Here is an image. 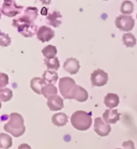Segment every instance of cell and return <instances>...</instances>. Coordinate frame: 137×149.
Listing matches in <instances>:
<instances>
[{"mask_svg":"<svg viewBox=\"0 0 137 149\" xmlns=\"http://www.w3.org/2000/svg\"><path fill=\"white\" fill-rule=\"evenodd\" d=\"M24 120L22 115L18 113H12L9 115V121L4 125L3 128L14 137H20L25 132Z\"/></svg>","mask_w":137,"mask_h":149,"instance_id":"1","label":"cell"},{"mask_svg":"<svg viewBox=\"0 0 137 149\" xmlns=\"http://www.w3.org/2000/svg\"><path fill=\"white\" fill-rule=\"evenodd\" d=\"M92 114L84 111H75L71 116V124L78 131H86L92 124Z\"/></svg>","mask_w":137,"mask_h":149,"instance_id":"2","label":"cell"},{"mask_svg":"<svg viewBox=\"0 0 137 149\" xmlns=\"http://www.w3.org/2000/svg\"><path fill=\"white\" fill-rule=\"evenodd\" d=\"M12 25L17 28L18 31L24 37H32L37 34V26L34 23H30L22 17L14 19Z\"/></svg>","mask_w":137,"mask_h":149,"instance_id":"3","label":"cell"},{"mask_svg":"<svg viewBox=\"0 0 137 149\" xmlns=\"http://www.w3.org/2000/svg\"><path fill=\"white\" fill-rule=\"evenodd\" d=\"M75 86V81L73 78L69 77H62L59 81L60 93L65 99H71V94Z\"/></svg>","mask_w":137,"mask_h":149,"instance_id":"4","label":"cell"},{"mask_svg":"<svg viewBox=\"0 0 137 149\" xmlns=\"http://www.w3.org/2000/svg\"><path fill=\"white\" fill-rule=\"evenodd\" d=\"M24 7L19 6L13 0H5L1 8V12L7 17H14L20 14Z\"/></svg>","mask_w":137,"mask_h":149,"instance_id":"5","label":"cell"},{"mask_svg":"<svg viewBox=\"0 0 137 149\" xmlns=\"http://www.w3.org/2000/svg\"><path fill=\"white\" fill-rule=\"evenodd\" d=\"M115 25L120 30L129 31L132 30L135 25V20L131 15H120L115 19Z\"/></svg>","mask_w":137,"mask_h":149,"instance_id":"6","label":"cell"},{"mask_svg":"<svg viewBox=\"0 0 137 149\" xmlns=\"http://www.w3.org/2000/svg\"><path fill=\"white\" fill-rule=\"evenodd\" d=\"M90 81L94 86H103L108 81V75L104 70H96L91 73Z\"/></svg>","mask_w":137,"mask_h":149,"instance_id":"7","label":"cell"},{"mask_svg":"<svg viewBox=\"0 0 137 149\" xmlns=\"http://www.w3.org/2000/svg\"><path fill=\"white\" fill-rule=\"evenodd\" d=\"M94 127V132L102 137L108 135L111 131L110 126L106 123L105 122H103V119L99 117L95 118Z\"/></svg>","mask_w":137,"mask_h":149,"instance_id":"8","label":"cell"},{"mask_svg":"<svg viewBox=\"0 0 137 149\" xmlns=\"http://www.w3.org/2000/svg\"><path fill=\"white\" fill-rule=\"evenodd\" d=\"M37 39L41 42H48L54 37L55 32L52 28L47 26H41L37 31Z\"/></svg>","mask_w":137,"mask_h":149,"instance_id":"9","label":"cell"},{"mask_svg":"<svg viewBox=\"0 0 137 149\" xmlns=\"http://www.w3.org/2000/svg\"><path fill=\"white\" fill-rule=\"evenodd\" d=\"M48 108L52 111H57L62 110L64 107V101L58 95H53L48 98L47 102Z\"/></svg>","mask_w":137,"mask_h":149,"instance_id":"10","label":"cell"},{"mask_svg":"<svg viewBox=\"0 0 137 149\" xmlns=\"http://www.w3.org/2000/svg\"><path fill=\"white\" fill-rule=\"evenodd\" d=\"M88 98V93L84 88L76 85L71 94V99H75L79 102H84Z\"/></svg>","mask_w":137,"mask_h":149,"instance_id":"11","label":"cell"},{"mask_svg":"<svg viewBox=\"0 0 137 149\" xmlns=\"http://www.w3.org/2000/svg\"><path fill=\"white\" fill-rule=\"evenodd\" d=\"M103 118L104 119V122L107 124H114L120 120V114L117 110L107 109L104 111Z\"/></svg>","mask_w":137,"mask_h":149,"instance_id":"12","label":"cell"},{"mask_svg":"<svg viewBox=\"0 0 137 149\" xmlns=\"http://www.w3.org/2000/svg\"><path fill=\"white\" fill-rule=\"evenodd\" d=\"M64 70L70 74H76L80 70L79 61L75 58H68L64 63Z\"/></svg>","mask_w":137,"mask_h":149,"instance_id":"13","label":"cell"},{"mask_svg":"<svg viewBox=\"0 0 137 149\" xmlns=\"http://www.w3.org/2000/svg\"><path fill=\"white\" fill-rule=\"evenodd\" d=\"M119 103H120V97L116 94L109 93L106 94V97L104 98V104L110 109L116 107Z\"/></svg>","mask_w":137,"mask_h":149,"instance_id":"14","label":"cell"},{"mask_svg":"<svg viewBox=\"0 0 137 149\" xmlns=\"http://www.w3.org/2000/svg\"><path fill=\"white\" fill-rule=\"evenodd\" d=\"M46 85H47L46 82L43 80V78H41V77H34L31 81V90L37 94H42V89Z\"/></svg>","mask_w":137,"mask_h":149,"instance_id":"15","label":"cell"},{"mask_svg":"<svg viewBox=\"0 0 137 149\" xmlns=\"http://www.w3.org/2000/svg\"><path fill=\"white\" fill-rule=\"evenodd\" d=\"M62 15L59 11H53L47 16L48 24L54 28H58L62 24Z\"/></svg>","mask_w":137,"mask_h":149,"instance_id":"16","label":"cell"},{"mask_svg":"<svg viewBox=\"0 0 137 149\" xmlns=\"http://www.w3.org/2000/svg\"><path fill=\"white\" fill-rule=\"evenodd\" d=\"M38 15V9L36 7H28L24 10V15L22 18L25 20L28 21L30 23H33L35 19L37 18Z\"/></svg>","mask_w":137,"mask_h":149,"instance_id":"17","label":"cell"},{"mask_svg":"<svg viewBox=\"0 0 137 149\" xmlns=\"http://www.w3.org/2000/svg\"><path fill=\"white\" fill-rule=\"evenodd\" d=\"M43 80L47 85H54L58 80V74L52 70H46L43 73Z\"/></svg>","mask_w":137,"mask_h":149,"instance_id":"18","label":"cell"},{"mask_svg":"<svg viewBox=\"0 0 137 149\" xmlns=\"http://www.w3.org/2000/svg\"><path fill=\"white\" fill-rule=\"evenodd\" d=\"M52 123L57 127H63L68 123V116L64 113H57L52 118Z\"/></svg>","mask_w":137,"mask_h":149,"instance_id":"19","label":"cell"},{"mask_svg":"<svg viewBox=\"0 0 137 149\" xmlns=\"http://www.w3.org/2000/svg\"><path fill=\"white\" fill-rule=\"evenodd\" d=\"M42 53L45 57V59H52L56 57L57 53V49L54 45H48L42 49Z\"/></svg>","mask_w":137,"mask_h":149,"instance_id":"20","label":"cell"},{"mask_svg":"<svg viewBox=\"0 0 137 149\" xmlns=\"http://www.w3.org/2000/svg\"><path fill=\"white\" fill-rule=\"evenodd\" d=\"M12 146V139L10 135L4 133L0 134V148L8 149Z\"/></svg>","mask_w":137,"mask_h":149,"instance_id":"21","label":"cell"},{"mask_svg":"<svg viewBox=\"0 0 137 149\" xmlns=\"http://www.w3.org/2000/svg\"><path fill=\"white\" fill-rule=\"evenodd\" d=\"M122 40H123V45L127 48H132L136 45V39L134 36L133 34H131V33L123 34Z\"/></svg>","mask_w":137,"mask_h":149,"instance_id":"22","label":"cell"},{"mask_svg":"<svg viewBox=\"0 0 137 149\" xmlns=\"http://www.w3.org/2000/svg\"><path fill=\"white\" fill-rule=\"evenodd\" d=\"M57 89L54 85H46L42 89V94L46 98H48L53 95H57Z\"/></svg>","mask_w":137,"mask_h":149,"instance_id":"23","label":"cell"},{"mask_svg":"<svg viewBox=\"0 0 137 149\" xmlns=\"http://www.w3.org/2000/svg\"><path fill=\"white\" fill-rule=\"evenodd\" d=\"M13 93L12 90L8 88L0 89V102H5L7 101H10L12 98Z\"/></svg>","mask_w":137,"mask_h":149,"instance_id":"24","label":"cell"},{"mask_svg":"<svg viewBox=\"0 0 137 149\" xmlns=\"http://www.w3.org/2000/svg\"><path fill=\"white\" fill-rule=\"evenodd\" d=\"M133 3L131 2H130V1H124L122 3V5H121V8H120V10L123 14V15L131 14L133 12Z\"/></svg>","mask_w":137,"mask_h":149,"instance_id":"25","label":"cell"},{"mask_svg":"<svg viewBox=\"0 0 137 149\" xmlns=\"http://www.w3.org/2000/svg\"><path fill=\"white\" fill-rule=\"evenodd\" d=\"M45 64L48 70H57L60 67V62L57 57H54L52 59H45Z\"/></svg>","mask_w":137,"mask_h":149,"instance_id":"26","label":"cell"},{"mask_svg":"<svg viewBox=\"0 0 137 149\" xmlns=\"http://www.w3.org/2000/svg\"><path fill=\"white\" fill-rule=\"evenodd\" d=\"M11 43V38L8 34L4 33L0 31V46L1 47H7Z\"/></svg>","mask_w":137,"mask_h":149,"instance_id":"27","label":"cell"},{"mask_svg":"<svg viewBox=\"0 0 137 149\" xmlns=\"http://www.w3.org/2000/svg\"><path fill=\"white\" fill-rule=\"evenodd\" d=\"M9 81V77L6 73H0V89H3Z\"/></svg>","mask_w":137,"mask_h":149,"instance_id":"28","label":"cell"},{"mask_svg":"<svg viewBox=\"0 0 137 149\" xmlns=\"http://www.w3.org/2000/svg\"><path fill=\"white\" fill-rule=\"evenodd\" d=\"M123 147L124 149H136L135 148V144L132 140H127L123 143Z\"/></svg>","mask_w":137,"mask_h":149,"instance_id":"29","label":"cell"},{"mask_svg":"<svg viewBox=\"0 0 137 149\" xmlns=\"http://www.w3.org/2000/svg\"><path fill=\"white\" fill-rule=\"evenodd\" d=\"M18 149H31V148L27 143H22L19 146Z\"/></svg>","mask_w":137,"mask_h":149,"instance_id":"30","label":"cell"},{"mask_svg":"<svg viewBox=\"0 0 137 149\" xmlns=\"http://www.w3.org/2000/svg\"><path fill=\"white\" fill-rule=\"evenodd\" d=\"M1 107H2V104H1V102H0V108H1Z\"/></svg>","mask_w":137,"mask_h":149,"instance_id":"31","label":"cell"},{"mask_svg":"<svg viewBox=\"0 0 137 149\" xmlns=\"http://www.w3.org/2000/svg\"><path fill=\"white\" fill-rule=\"evenodd\" d=\"M0 19H1V12H0Z\"/></svg>","mask_w":137,"mask_h":149,"instance_id":"32","label":"cell"},{"mask_svg":"<svg viewBox=\"0 0 137 149\" xmlns=\"http://www.w3.org/2000/svg\"><path fill=\"white\" fill-rule=\"evenodd\" d=\"M136 18H137V15H136Z\"/></svg>","mask_w":137,"mask_h":149,"instance_id":"33","label":"cell"},{"mask_svg":"<svg viewBox=\"0 0 137 149\" xmlns=\"http://www.w3.org/2000/svg\"><path fill=\"white\" fill-rule=\"evenodd\" d=\"M117 149H120V148H117Z\"/></svg>","mask_w":137,"mask_h":149,"instance_id":"34","label":"cell"}]
</instances>
